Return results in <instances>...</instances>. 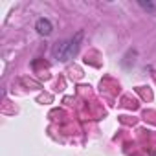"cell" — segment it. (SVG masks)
Listing matches in <instances>:
<instances>
[{
  "label": "cell",
  "mask_w": 156,
  "mask_h": 156,
  "mask_svg": "<svg viewBox=\"0 0 156 156\" xmlns=\"http://www.w3.org/2000/svg\"><path fill=\"white\" fill-rule=\"evenodd\" d=\"M140 6H141L143 9H149V11H154V4H151V2H143V0H140Z\"/></svg>",
  "instance_id": "cell-3"
},
{
  "label": "cell",
  "mask_w": 156,
  "mask_h": 156,
  "mask_svg": "<svg viewBox=\"0 0 156 156\" xmlns=\"http://www.w3.org/2000/svg\"><path fill=\"white\" fill-rule=\"evenodd\" d=\"M35 30L39 31V35L48 37V35H51V31H53V24H51L48 19H39L37 24H35Z\"/></svg>",
  "instance_id": "cell-2"
},
{
  "label": "cell",
  "mask_w": 156,
  "mask_h": 156,
  "mask_svg": "<svg viewBox=\"0 0 156 156\" xmlns=\"http://www.w3.org/2000/svg\"><path fill=\"white\" fill-rule=\"evenodd\" d=\"M81 39H83V31H77L73 37L55 42L53 48H51L53 57L57 61H62V62L73 59V55H77V51H79V48H81Z\"/></svg>",
  "instance_id": "cell-1"
}]
</instances>
